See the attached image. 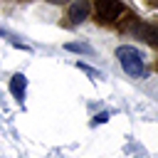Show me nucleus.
I'll return each instance as SVG.
<instances>
[{"label": "nucleus", "instance_id": "39448f33", "mask_svg": "<svg viewBox=\"0 0 158 158\" xmlns=\"http://www.w3.org/2000/svg\"><path fill=\"white\" fill-rule=\"evenodd\" d=\"M25 89H27V77L25 74H15L12 79H10V91H12V96L20 101V99H25Z\"/></svg>", "mask_w": 158, "mask_h": 158}, {"label": "nucleus", "instance_id": "6e6552de", "mask_svg": "<svg viewBox=\"0 0 158 158\" xmlns=\"http://www.w3.org/2000/svg\"><path fill=\"white\" fill-rule=\"evenodd\" d=\"M47 2H52V5H64L67 0H47Z\"/></svg>", "mask_w": 158, "mask_h": 158}, {"label": "nucleus", "instance_id": "20e7f679", "mask_svg": "<svg viewBox=\"0 0 158 158\" xmlns=\"http://www.w3.org/2000/svg\"><path fill=\"white\" fill-rule=\"evenodd\" d=\"M89 12H91V5H89V0H74V2L69 5V12H67V17H69L74 25H79V22H84V20L89 17Z\"/></svg>", "mask_w": 158, "mask_h": 158}, {"label": "nucleus", "instance_id": "423d86ee", "mask_svg": "<svg viewBox=\"0 0 158 158\" xmlns=\"http://www.w3.org/2000/svg\"><path fill=\"white\" fill-rule=\"evenodd\" d=\"M64 47H67L69 52H79V54H91V52H94V49H91L89 44H84V42H67Z\"/></svg>", "mask_w": 158, "mask_h": 158}, {"label": "nucleus", "instance_id": "0eeeda50", "mask_svg": "<svg viewBox=\"0 0 158 158\" xmlns=\"http://www.w3.org/2000/svg\"><path fill=\"white\" fill-rule=\"evenodd\" d=\"M104 121H109V114L104 111V114H96L94 116V123H104Z\"/></svg>", "mask_w": 158, "mask_h": 158}, {"label": "nucleus", "instance_id": "f03ea898", "mask_svg": "<svg viewBox=\"0 0 158 158\" xmlns=\"http://www.w3.org/2000/svg\"><path fill=\"white\" fill-rule=\"evenodd\" d=\"M94 12H96L99 20L114 22V20H118V17L126 12V7H123L121 0H96V2H94Z\"/></svg>", "mask_w": 158, "mask_h": 158}, {"label": "nucleus", "instance_id": "7ed1b4c3", "mask_svg": "<svg viewBox=\"0 0 158 158\" xmlns=\"http://www.w3.org/2000/svg\"><path fill=\"white\" fill-rule=\"evenodd\" d=\"M133 35L143 42H148L151 47H158V25H151V22H138L133 25Z\"/></svg>", "mask_w": 158, "mask_h": 158}, {"label": "nucleus", "instance_id": "f257e3e1", "mask_svg": "<svg viewBox=\"0 0 158 158\" xmlns=\"http://www.w3.org/2000/svg\"><path fill=\"white\" fill-rule=\"evenodd\" d=\"M116 57L123 67L126 74L131 77H143L146 74V62H143V54L136 49V47H118L116 49Z\"/></svg>", "mask_w": 158, "mask_h": 158}]
</instances>
